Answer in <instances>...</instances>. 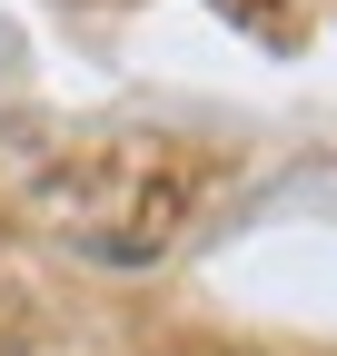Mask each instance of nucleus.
I'll list each match as a JSON object with an SVG mask.
<instances>
[]
</instances>
